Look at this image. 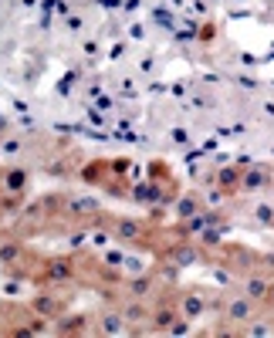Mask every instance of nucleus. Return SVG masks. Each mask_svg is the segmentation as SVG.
I'll list each match as a JSON object with an SVG mask.
<instances>
[{"instance_id":"f03ea898","label":"nucleus","mask_w":274,"mask_h":338,"mask_svg":"<svg viewBox=\"0 0 274 338\" xmlns=\"http://www.w3.org/2000/svg\"><path fill=\"white\" fill-rule=\"evenodd\" d=\"M251 294H254V298H261V294H264V284L254 281V284H251Z\"/></svg>"},{"instance_id":"f257e3e1","label":"nucleus","mask_w":274,"mask_h":338,"mask_svg":"<svg viewBox=\"0 0 274 338\" xmlns=\"http://www.w3.org/2000/svg\"><path fill=\"white\" fill-rule=\"evenodd\" d=\"M230 315H234V318H244V315H247V304H234V308H230Z\"/></svg>"}]
</instances>
